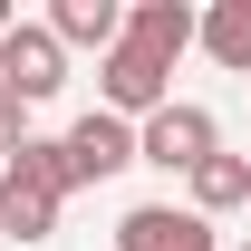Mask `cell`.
Segmentation results:
<instances>
[{
    "label": "cell",
    "instance_id": "cell-1",
    "mask_svg": "<svg viewBox=\"0 0 251 251\" xmlns=\"http://www.w3.org/2000/svg\"><path fill=\"white\" fill-rule=\"evenodd\" d=\"M68 193H77L68 145H58V135H29L20 155L0 164V242H49L58 213H68Z\"/></svg>",
    "mask_w": 251,
    "mask_h": 251
},
{
    "label": "cell",
    "instance_id": "cell-2",
    "mask_svg": "<svg viewBox=\"0 0 251 251\" xmlns=\"http://www.w3.org/2000/svg\"><path fill=\"white\" fill-rule=\"evenodd\" d=\"M203 155H222V126L193 97H174V106H155V116L135 126V164H155V174H193Z\"/></svg>",
    "mask_w": 251,
    "mask_h": 251
},
{
    "label": "cell",
    "instance_id": "cell-3",
    "mask_svg": "<svg viewBox=\"0 0 251 251\" xmlns=\"http://www.w3.org/2000/svg\"><path fill=\"white\" fill-rule=\"evenodd\" d=\"M97 106H106V116H126V126H145L155 106H174V68L145 58V49L126 39V49H106V58H97Z\"/></svg>",
    "mask_w": 251,
    "mask_h": 251
},
{
    "label": "cell",
    "instance_id": "cell-4",
    "mask_svg": "<svg viewBox=\"0 0 251 251\" xmlns=\"http://www.w3.org/2000/svg\"><path fill=\"white\" fill-rule=\"evenodd\" d=\"M0 87L20 97V106H39V97L68 87V49H58V29H49V20H20V29L0 39Z\"/></svg>",
    "mask_w": 251,
    "mask_h": 251
},
{
    "label": "cell",
    "instance_id": "cell-5",
    "mask_svg": "<svg viewBox=\"0 0 251 251\" xmlns=\"http://www.w3.org/2000/svg\"><path fill=\"white\" fill-rule=\"evenodd\" d=\"M58 145H68V174H77V184H116L126 164H135V126H126V116H106V106H87V116L68 126Z\"/></svg>",
    "mask_w": 251,
    "mask_h": 251
},
{
    "label": "cell",
    "instance_id": "cell-6",
    "mask_svg": "<svg viewBox=\"0 0 251 251\" xmlns=\"http://www.w3.org/2000/svg\"><path fill=\"white\" fill-rule=\"evenodd\" d=\"M126 39H135V49H145V58H184L193 39H203V10H184V0H135V10H126Z\"/></svg>",
    "mask_w": 251,
    "mask_h": 251
},
{
    "label": "cell",
    "instance_id": "cell-7",
    "mask_svg": "<svg viewBox=\"0 0 251 251\" xmlns=\"http://www.w3.org/2000/svg\"><path fill=\"white\" fill-rule=\"evenodd\" d=\"M49 29H58V49H126V10L116 0H49Z\"/></svg>",
    "mask_w": 251,
    "mask_h": 251
},
{
    "label": "cell",
    "instance_id": "cell-8",
    "mask_svg": "<svg viewBox=\"0 0 251 251\" xmlns=\"http://www.w3.org/2000/svg\"><path fill=\"white\" fill-rule=\"evenodd\" d=\"M232 203H251V155H203L184 174V213L213 222V213H232Z\"/></svg>",
    "mask_w": 251,
    "mask_h": 251
},
{
    "label": "cell",
    "instance_id": "cell-9",
    "mask_svg": "<svg viewBox=\"0 0 251 251\" xmlns=\"http://www.w3.org/2000/svg\"><path fill=\"white\" fill-rule=\"evenodd\" d=\"M193 49H203L213 68H232V77H251V0H213Z\"/></svg>",
    "mask_w": 251,
    "mask_h": 251
},
{
    "label": "cell",
    "instance_id": "cell-10",
    "mask_svg": "<svg viewBox=\"0 0 251 251\" xmlns=\"http://www.w3.org/2000/svg\"><path fill=\"white\" fill-rule=\"evenodd\" d=\"M174 232H184V203H135L116 222V251H174Z\"/></svg>",
    "mask_w": 251,
    "mask_h": 251
},
{
    "label": "cell",
    "instance_id": "cell-11",
    "mask_svg": "<svg viewBox=\"0 0 251 251\" xmlns=\"http://www.w3.org/2000/svg\"><path fill=\"white\" fill-rule=\"evenodd\" d=\"M20 145H29V106H20V97H10V87H0V164H10V155H20Z\"/></svg>",
    "mask_w": 251,
    "mask_h": 251
},
{
    "label": "cell",
    "instance_id": "cell-12",
    "mask_svg": "<svg viewBox=\"0 0 251 251\" xmlns=\"http://www.w3.org/2000/svg\"><path fill=\"white\" fill-rule=\"evenodd\" d=\"M174 251H213V222H203V213H184V232H174Z\"/></svg>",
    "mask_w": 251,
    "mask_h": 251
},
{
    "label": "cell",
    "instance_id": "cell-13",
    "mask_svg": "<svg viewBox=\"0 0 251 251\" xmlns=\"http://www.w3.org/2000/svg\"><path fill=\"white\" fill-rule=\"evenodd\" d=\"M10 29H20V10H10V0H0V39H10Z\"/></svg>",
    "mask_w": 251,
    "mask_h": 251
},
{
    "label": "cell",
    "instance_id": "cell-14",
    "mask_svg": "<svg viewBox=\"0 0 251 251\" xmlns=\"http://www.w3.org/2000/svg\"><path fill=\"white\" fill-rule=\"evenodd\" d=\"M242 251H251V242H242Z\"/></svg>",
    "mask_w": 251,
    "mask_h": 251
}]
</instances>
